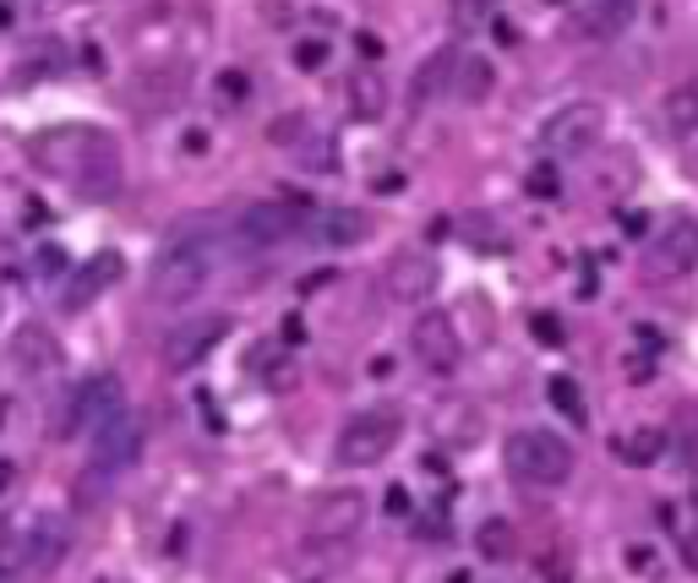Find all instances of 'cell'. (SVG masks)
<instances>
[{"mask_svg":"<svg viewBox=\"0 0 698 583\" xmlns=\"http://www.w3.org/2000/svg\"><path fill=\"white\" fill-rule=\"evenodd\" d=\"M28 158H33L50 181L71 186L82 202H110V196L121 192V175H127L121 147H115V136H110L104 126H50V131H39V136L28 142Z\"/></svg>","mask_w":698,"mask_h":583,"instance_id":"cell-1","label":"cell"},{"mask_svg":"<svg viewBox=\"0 0 698 583\" xmlns=\"http://www.w3.org/2000/svg\"><path fill=\"white\" fill-rule=\"evenodd\" d=\"M224 252H230V224H213V213H191L159 246L153 273H148V295L159 306H191L213 284V273L224 267Z\"/></svg>","mask_w":698,"mask_h":583,"instance_id":"cell-2","label":"cell"},{"mask_svg":"<svg viewBox=\"0 0 698 583\" xmlns=\"http://www.w3.org/2000/svg\"><path fill=\"white\" fill-rule=\"evenodd\" d=\"M508 458L513 480H524V485H563L573 474V448L568 437H557V431H546V426H518L508 437Z\"/></svg>","mask_w":698,"mask_h":583,"instance_id":"cell-3","label":"cell"},{"mask_svg":"<svg viewBox=\"0 0 698 583\" xmlns=\"http://www.w3.org/2000/svg\"><path fill=\"white\" fill-rule=\"evenodd\" d=\"M398 437H404V415L398 409H361V415H350L344 420V431H338V442H333V463L338 469H372L382 458L398 448Z\"/></svg>","mask_w":698,"mask_h":583,"instance_id":"cell-4","label":"cell"},{"mask_svg":"<svg viewBox=\"0 0 698 583\" xmlns=\"http://www.w3.org/2000/svg\"><path fill=\"white\" fill-rule=\"evenodd\" d=\"M301 229H306V213H301V207H284V202H256V207H246L241 218H230V252L256 257V252L284 246V241H290V235H301Z\"/></svg>","mask_w":698,"mask_h":583,"instance_id":"cell-5","label":"cell"},{"mask_svg":"<svg viewBox=\"0 0 698 583\" xmlns=\"http://www.w3.org/2000/svg\"><path fill=\"white\" fill-rule=\"evenodd\" d=\"M361 523H366V497L355 485L350 491H327L306 513V545L312 551H344L361 534Z\"/></svg>","mask_w":698,"mask_h":583,"instance_id":"cell-6","label":"cell"},{"mask_svg":"<svg viewBox=\"0 0 698 583\" xmlns=\"http://www.w3.org/2000/svg\"><path fill=\"white\" fill-rule=\"evenodd\" d=\"M600 136H606V110L589 104V99H573L568 110H557V115L540 126V147H546L552 158H578V153H589Z\"/></svg>","mask_w":698,"mask_h":583,"instance_id":"cell-7","label":"cell"},{"mask_svg":"<svg viewBox=\"0 0 698 583\" xmlns=\"http://www.w3.org/2000/svg\"><path fill=\"white\" fill-rule=\"evenodd\" d=\"M142 458V420L136 415H115L110 426H99L93 437H88V469L99 474V480H115V474H127L131 463Z\"/></svg>","mask_w":698,"mask_h":583,"instance_id":"cell-8","label":"cell"},{"mask_svg":"<svg viewBox=\"0 0 698 583\" xmlns=\"http://www.w3.org/2000/svg\"><path fill=\"white\" fill-rule=\"evenodd\" d=\"M698 262V218H666L649 241V278H682L688 267Z\"/></svg>","mask_w":698,"mask_h":583,"instance_id":"cell-9","label":"cell"},{"mask_svg":"<svg viewBox=\"0 0 698 583\" xmlns=\"http://www.w3.org/2000/svg\"><path fill=\"white\" fill-rule=\"evenodd\" d=\"M230 338V317H191L164 338V366L170 371H191L208 360V349H219Z\"/></svg>","mask_w":698,"mask_h":583,"instance_id":"cell-10","label":"cell"},{"mask_svg":"<svg viewBox=\"0 0 698 583\" xmlns=\"http://www.w3.org/2000/svg\"><path fill=\"white\" fill-rule=\"evenodd\" d=\"M115 415H127V398H121V382L115 377H93L71 392V431L93 437L99 426H110Z\"/></svg>","mask_w":698,"mask_h":583,"instance_id":"cell-11","label":"cell"},{"mask_svg":"<svg viewBox=\"0 0 698 583\" xmlns=\"http://www.w3.org/2000/svg\"><path fill=\"white\" fill-rule=\"evenodd\" d=\"M409 344H415V360L426 366V371H453L458 366V355H464V344H458V327L447 311H426L415 333H409Z\"/></svg>","mask_w":698,"mask_h":583,"instance_id":"cell-12","label":"cell"},{"mask_svg":"<svg viewBox=\"0 0 698 583\" xmlns=\"http://www.w3.org/2000/svg\"><path fill=\"white\" fill-rule=\"evenodd\" d=\"M110 284H121V252H99V257H88L71 278H65V289H61V311H88Z\"/></svg>","mask_w":698,"mask_h":583,"instance_id":"cell-13","label":"cell"},{"mask_svg":"<svg viewBox=\"0 0 698 583\" xmlns=\"http://www.w3.org/2000/svg\"><path fill=\"white\" fill-rule=\"evenodd\" d=\"M437 278H443V267L432 257H421V252H404V257H393L387 267V295L393 300H404V306H421V300H432L437 295Z\"/></svg>","mask_w":698,"mask_h":583,"instance_id":"cell-14","label":"cell"},{"mask_svg":"<svg viewBox=\"0 0 698 583\" xmlns=\"http://www.w3.org/2000/svg\"><path fill=\"white\" fill-rule=\"evenodd\" d=\"M628 22H634V0H578L573 11V28L584 39H617Z\"/></svg>","mask_w":698,"mask_h":583,"instance_id":"cell-15","label":"cell"},{"mask_svg":"<svg viewBox=\"0 0 698 583\" xmlns=\"http://www.w3.org/2000/svg\"><path fill=\"white\" fill-rule=\"evenodd\" d=\"M344 110H350V121H377L382 110H387V82H382L377 71H355L344 82Z\"/></svg>","mask_w":698,"mask_h":583,"instance_id":"cell-16","label":"cell"},{"mask_svg":"<svg viewBox=\"0 0 698 583\" xmlns=\"http://www.w3.org/2000/svg\"><path fill=\"white\" fill-rule=\"evenodd\" d=\"M22 551H28V567L50 573V567L65 556V529L55 519H39L28 534H22Z\"/></svg>","mask_w":698,"mask_h":583,"instance_id":"cell-17","label":"cell"},{"mask_svg":"<svg viewBox=\"0 0 698 583\" xmlns=\"http://www.w3.org/2000/svg\"><path fill=\"white\" fill-rule=\"evenodd\" d=\"M252 371L262 377V388L267 392H295V355L290 349H279V344H262V355H252Z\"/></svg>","mask_w":698,"mask_h":583,"instance_id":"cell-18","label":"cell"},{"mask_svg":"<svg viewBox=\"0 0 698 583\" xmlns=\"http://www.w3.org/2000/svg\"><path fill=\"white\" fill-rule=\"evenodd\" d=\"M660 121H666V136H694L698 131V82H682V88L666 93Z\"/></svg>","mask_w":698,"mask_h":583,"instance_id":"cell-19","label":"cell"},{"mask_svg":"<svg viewBox=\"0 0 698 583\" xmlns=\"http://www.w3.org/2000/svg\"><path fill=\"white\" fill-rule=\"evenodd\" d=\"M611 448L623 463H634V469H649L655 458L666 453V431H655V426H634V431H623V437H611Z\"/></svg>","mask_w":698,"mask_h":583,"instance_id":"cell-20","label":"cell"},{"mask_svg":"<svg viewBox=\"0 0 698 583\" xmlns=\"http://www.w3.org/2000/svg\"><path fill=\"white\" fill-rule=\"evenodd\" d=\"M453 71H458V50L447 44V50H437L432 61L421 65V76H415V104H432L437 93H453Z\"/></svg>","mask_w":698,"mask_h":583,"instance_id":"cell-21","label":"cell"},{"mask_svg":"<svg viewBox=\"0 0 698 583\" xmlns=\"http://www.w3.org/2000/svg\"><path fill=\"white\" fill-rule=\"evenodd\" d=\"M317 235L327 241V246H361V241L372 235V224H366V213L333 207V213H322L317 218Z\"/></svg>","mask_w":698,"mask_h":583,"instance_id":"cell-22","label":"cell"},{"mask_svg":"<svg viewBox=\"0 0 698 583\" xmlns=\"http://www.w3.org/2000/svg\"><path fill=\"white\" fill-rule=\"evenodd\" d=\"M492 88H497V71H492V65L458 55V71H453V99H458V104H480V99H492Z\"/></svg>","mask_w":698,"mask_h":583,"instance_id":"cell-23","label":"cell"},{"mask_svg":"<svg viewBox=\"0 0 698 583\" xmlns=\"http://www.w3.org/2000/svg\"><path fill=\"white\" fill-rule=\"evenodd\" d=\"M55 360H61V349H55V338H50L44 327L28 323L17 333V366H22V371H50Z\"/></svg>","mask_w":698,"mask_h":583,"instance_id":"cell-24","label":"cell"},{"mask_svg":"<svg viewBox=\"0 0 698 583\" xmlns=\"http://www.w3.org/2000/svg\"><path fill=\"white\" fill-rule=\"evenodd\" d=\"M513 523L508 519H486L475 529V551H480V562H508L513 556Z\"/></svg>","mask_w":698,"mask_h":583,"instance_id":"cell-25","label":"cell"},{"mask_svg":"<svg viewBox=\"0 0 698 583\" xmlns=\"http://www.w3.org/2000/svg\"><path fill=\"white\" fill-rule=\"evenodd\" d=\"M447 17H453V33H480L486 22H497V0H453Z\"/></svg>","mask_w":698,"mask_h":583,"instance_id":"cell-26","label":"cell"},{"mask_svg":"<svg viewBox=\"0 0 698 583\" xmlns=\"http://www.w3.org/2000/svg\"><path fill=\"white\" fill-rule=\"evenodd\" d=\"M546 392H552V409L568 415V426H584V420H589V409H584V398H578V382H573V377H552Z\"/></svg>","mask_w":698,"mask_h":583,"instance_id":"cell-27","label":"cell"},{"mask_svg":"<svg viewBox=\"0 0 698 583\" xmlns=\"http://www.w3.org/2000/svg\"><path fill=\"white\" fill-rule=\"evenodd\" d=\"M65 267H71V257H65L61 246H39V252H33V273H39V278H61Z\"/></svg>","mask_w":698,"mask_h":583,"instance_id":"cell-28","label":"cell"},{"mask_svg":"<svg viewBox=\"0 0 698 583\" xmlns=\"http://www.w3.org/2000/svg\"><path fill=\"white\" fill-rule=\"evenodd\" d=\"M295 65H301V71L327 65V39H301V44H295Z\"/></svg>","mask_w":698,"mask_h":583,"instance_id":"cell-29","label":"cell"},{"mask_svg":"<svg viewBox=\"0 0 698 583\" xmlns=\"http://www.w3.org/2000/svg\"><path fill=\"white\" fill-rule=\"evenodd\" d=\"M529 327H535V338H540L546 349H563V338H568V333H563V323H557V317H546V311H535V317H529Z\"/></svg>","mask_w":698,"mask_h":583,"instance_id":"cell-30","label":"cell"},{"mask_svg":"<svg viewBox=\"0 0 698 583\" xmlns=\"http://www.w3.org/2000/svg\"><path fill=\"white\" fill-rule=\"evenodd\" d=\"M524 186H529L535 196H557V192H563V181H557V170H552V164H535Z\"/></svg>","mask_w":698,"mask_h":583,"instance_id":"cell-31","label":"cell"},{"mask_svg":"<svg viewBox=\"0 0 698 583\" xmlns=\"http://www.w3.org/2000/svg\"><path fill=\"white\" fill-rule=\"evenodd\" d=\"M301 131H312L306 115H284V121L273 126V142H279V147H295V142H301Z\"/></svg>","mask_w":698,"mask_h":583,"instance_id":"cell-32","label":"cell"},{"mask_svg":"<svg viewBox=\"0 0 698 583\" xmlns=\"http://www.w3.org/2000/svg\"><path fill=\"white\" fill-rule=\"evenodd\" d=\"M677 534H682V562L698 573V508H694V519L688 523H677Z\"/></svg>","mask_w":698,"mask_h":583,"instance_id":"cell-33","label":"cell"},{"mask_svg":"<svg viewBox=\"0 0 698 583\" xmlns=\"http://www.w3.org/2000/svg\"><path fill=\"white\" fill-rule=\"evenodd\" d=\"M219 93H224V104H241V99H246V76H241V71H224V76H219Z\"/></svg>","mask_w":698,"mask_h":583,"instance_id":"cell-34","label":"cell"},{"mask_svg":"<svg viewBox=\"0 0 698 583\" xmlns=\"http://www.w3.org/2000/svg\"><path fill=\"white\" fill-rule=\"evenodd\" d=\"M628 567H634V573H655V567H660V556H655L649 545H628Z\"/></svg>","mask_w":698,"mask_h":583,"instance_id":"cell-35","label":"cell"},{"mask_svg":"<svg viewBox=\"0 0 698 583\" xmlns=\"http://www.w3.org/2000/svg\"><path fill=\"white\" fill-rule=\"evenodd\" d=\"M655 360H660V349H644V355H628V377H638V382H644V377L655 371Z\"/></svg>","mask_w":698,"mask_h":583,"instance_id":"cell-36","label":"cell"},{"mask_svg":"<svg viewBox=\"0 0 698 583\" xmlns=\"http://www.w3.org/2000/svg\"><path fill=\"white\" fill-rule=\"evenodd\" d=\"M355 50H361L366 61H377V55H382V39H377V33H355Z\"/></svg>","mask_w":698,"mask_h":583,"instance_id":"cell-37","label":"cell"},{"mask_svg":"<svg viewBox=\"0 0 698 583\" xmlns=\"http://www.w3.org/2000/svg\"><path fill=\"white\" fill-rule=\"evenodd\" d=\"M372 186H377V192H404V175H398V170H387V175H377Z\"/></svg>","mask_w":698,"mask_h":583,"instance_id":"cell-38","label":"cell"},{"mask_svg":"<svg viewBox=\"0 0 698 583\" xmlns=\"http://www.w3.org/2000/svg\"><path fill=\"white\" fill-rule=\"evenodd\" d=\"M387 513H409V491L393 485V491H387Z\"/></svg>","mask_w":698,"mask_h":583,"instance_id":"cell-39","label":"cell"},{"mask_svg":"<svg viewBox=\"0 0 698 583\" xmlns=\"http://www.w3.org/2000/svg\"><path fill=\"white\" fill-rule=\"evenodd\" d=\"M492 33H497V39H503V44H518V33H513L508 22H503V17H497V22H492Z\"/></svg>","mask_w":698,"mask_h":583,"instance_id":"cell-40","label":"cell"},{"mask_svg":"<svg viewBox=\"0 0 698 583\" xmlns=\"http://www.w3.org/2000/svg\"><path fill=\"white\" fill-rule=\"evenodd\" d=\"M301 333H306V327H301V317H284V338H290V344H301Z\"/></svg>","mask_w":698,"mask_h":583,"instance_id":"cell-41","label":"cell"},{"mask_svg":"<svg viewBox=\"0 0 698 583\" xmlns=\"http://www.w3.org/2000/svg\"><path fill=\"white\" fill-rule=\"evenodd\" d=\"M6 485H11V463H0V491H6Z\"/></svg>","mask_w":698,"mask_h":583,"instance_id":"cell-42","label":"cell"},{"mask_svg":"<svg viewBox=\"0 0 698 583\" xmlns=\"http://www.w3.org/2000/svg\"><path fill=\"white\" fill-rule=\"evenodd\" d=\"M22 6H28V11H33V6H44V0H22Z\"/></svg>","mask_w":698,"mask_h":583,"instance_id":"cell-43","label":"cell"},{"mask_svg":"<svg viewBox=\"0 0 698 583\" xmlns=\"http://www.w3.org/2000/svg\"><path fill=\"white\" fill-rule=\"evenodd\" d=\"M552 6H563V0H552Z\"/></svg>","mask_w":698,"mask_h":583,"instance_id":"cell-44","label":"cell"}]
</instances>
